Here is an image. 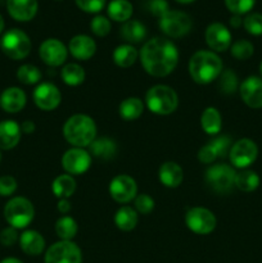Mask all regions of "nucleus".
Here are the masks:
<instances>
[{"mask_svg": "<svg viewBox=\"0 0 262 263\" xmlns=\"http://www.w3.org/2000/svg\"><path fill=\"white\" fill-rule=\"evenodd\" d=\"M140 62L144 71L153 77H166L179 63V50L171 40L153 37L141 48Z\"/></svg>", "mask_w": 262, "mask_h": 263, "instance_id": "1", "label": "nucleus"}, {"mask_svg": "<svg viewBox=\"0 0 262 263\" xmlns=\"http://www.w3.org/2000/svg\"><path fill=\"white\" fill-rule=\"evenodd\" d=\"M188 69L193 81L199 85H208L218 79L223 71V64L215 51L198 50L190 58Z\"/></svg>", "mask_w": 262, "mask_h": 263, "instance_id": "2", "label": "nucleus"}, {"mask_svg": "<svg viewBox=\"0 0 262 263\" xmlns=\"http://www.w3.org/2000/svg\"><path fill=\"white\" fill-rule=\"evenodd\" d=\"M63 136L73 148H86L97 139V125L90 116L73 115L64 122Z\"/></svg>", "mask_w": 262, "mask_h": 263, "instance_id": "3", "label": "nucleus"}, {"mask_svg": "<svg viewBox=\"0 0 262 263\" xmlns=\"http://www.w3.org/2000/svg\"><path fill=\"white\" fill-rule=\"evenodd\" d=\"M148 109L157 116L172 115L179 107V97L172 87L167 85L152 86L145 94Z\"/></svg>", "mask_w": 262, "mask_h": 263, "instance_id": "4", "label": "nucleus"}, {"mask_svg": "<svg viewBox=\"0 0 262 263\" xmlns=\"http://www.w3.org/2000/svg\"><path fill=\"white\" fill-rule=\"evenodd\" d=\"M5 221L12 228L25 229L32 222L35 217V208L31 200L23 197H14L4 207Z\"/></svg>", "mask_w": 262, "mask_h": 263, "instance_id": "5", "label": "nucleus"}, {"mask_svg": "<svg viewBox=\"0 0 262 263\" xmlns=\"http://www.w3.org/2000/svg\"><path fill=\"white\" fill-rule=\"evenodd\" d=\"M2 50L13 61L25 59L31 51V40L26 32L20 28H12L3 35L0 41Z\"/></svg>", "mask_w": 262, "mask_h": 263, "instance_id": "6", "label": "nucleus"}, {"mask_svg": "<svg viewBox=\"0 0 262 263\" xmlns=\"http://www.w3.org/2000/svg\"><path fill=\"white\" fill-rule=\"evenodd\" d=\"M192 18L181 10H169L159 18V28L166 36L179 39L188 35L192 30Z\"/></svg>", "mask_w": 262, "mask_h": 263, "instance_id": "7", "label": "nucleus"}, {"mask_svg": "<svg viewBox=\"0 0 262 263\" xmlns=\"http://www.w3.org/2000/svg\"><path fill=\"white\" fill-rule=\"evenodd\" d=\"M44 263H82V252L72 240H59L46 249Z\"/></svg>", "mask_w": 262, "mask_h": 263, "instance_id": "8", "label": "nucleus"}, {"mask_svg": "<svg viewBox=\"0 0 262 263\" xmlns=\"http://www.w3.org/2000/svg\"><path fill=\"white\" fill-rule=\"evenodd\" d=\"M235 176L236 172L233 167L225 163H217L207 170L205 181L216 193L226 194L235 186Z\"/></svg>", "mask_w": 262, "mask_h": 263, "instance_id": "9", "label": "nucleus"}, {"mask_svg": "<svg viewBox=\"0 0 262 263\" xmlns=\"http://www.w3.org/2000/svg\"><path fill=\"white\" fill-rule=\"evenodd\" d=\"M185 223L188 229L197 235H208L217 225L213 212L203 207H193L185 215Z\"/></svg>", "mask_w": 262, "mask_h": 263, "instance_id": "10", "label": "nucleus"}, {"mask_svg": "<svg viewBox=\"0 0 262 263\" xmlns=\"http://www.w3.org/2000/svg\"><path fill=\"white\" fill-rule=\"evenodd\" d=\"M258 156V148L251 139H240L230 148L229 158L236 168H247L251 166Z\"/></svg>", "mask_w": 262, "mask_h": 263, "instance_id": "11", "label": "nucleus"}, {"mask_svg": "<svg viewBox=\"0 0 262 263\" xmlns=\"http://www.w3.org/2000/svg\"><path fill=\"white\" fill-rule=\"evenodd\" d=\"M91 166V156L84 148H71L62 157V167L71 176L82 175Z\"/></svg>", "mask_w": 262, "mask_h": 263, "instance_id": "12", "label": "nucleus"}, {"mask_svg": "<svg viewBox=\"0 0 262 263\" xmlns=\"http://www.w3.org/2000/svg\"><path fill=\"white\" fill-rule=\"evenodd\" d=\"M109 194L117 203L126 204L135 199L138 194V184L128 175H117L109 182Z\"/></svg>", "mask_w": 262, "mask_h": 263, "instance_id": "13", "label": "nucleus"}, {"mask_svg": "<svg viewBox=\"0 0 262 263\" xmlns=\"http://www.w3.org/2000/svg\"><path fill=\"white\" fill-rule=\"evenodd\" d=\"M39 55L46 66L59 67L67 61L68 49L58 39H46L41 43Z\"/></svg>", "mask_w": 262, "mask_h": 263, "instance_id": "14", "label": "nucleus"}, {"mask_svg": "<svg viewBox=\"0 0 262 263\" xmlns=\"http://www.w3.org/2000/svg\"><path fill=\"white\" fill-rule=\"evenodd\" d=\"M33 103L41 110H54L62 102V94L51 82H41L33 90Z\"/></svg>", "mask_w": 262, "mask_h": 263, "instance_id": "15", "label": "nucleus"}, {"mask_svg": "<svg viewBox=\"0 0 262 263\" xmlns=\"http://www.w3.org/2000/svg\"><path fill=\"white\" fill-rule=\"evenodd\" d=\"M205 43L215 53L228 50L231 46V33L225 25L220 22L211 23L205 30Z\"/></svg>", "mask_w": 262, "mask_h": 263, "instance_id": "16", "label": "nucleus"}, {"mask_svg": "<svg viewBox=\"0 0 262 263\" xmlns=\"http://www.w3.org/2000/svg\"><path fill=\"white\" fill-rule=\"evenodd\" d=\"M239 94L244 104L249 108H262V79L251 76L239 85Z\"/></svg>", "mask_w": 262, "mask_h": 263, "instance_id": "17", "label": "nucleus"}, {"mask_svg": "<svg viewBox=\"0 0 262 263\" xmlns=\"http://www.w3.org/2000/svg\"><path fill=\"white\" fill-rule=\"evenodd\" d=\"M7 9L15 21L27 22L36 15L39 4L38 0H8Z\"/></svg>", "mask_w": 262, "mask_h": 263, "instance_id": "18", "label": "nucleus"}, {"mask_svg": "<svg viewBox=\"0 0 262 263\" xmlns=\"http://www.w3.org/2000/svg\"><path fill=\"white\" fill-rule=\"evenodd\" d=\"M68 50L73 58L79 61H87L94 57L97 51V44L90 36L76 35L69 40Z\"/></svg>", "mask_w": 262, "mask_h": 263, "instance_id": "19", "label": "nucleus"}, {"mask_svg": "<svg viewBox=\"0 0 262 263\" xmlns=\"http://www.w3.org/2000/svg\"><path fill=\"white\" fill-rule=\"evenodd\" d=\"M25 91L20 87H8L0 95V107L7 113H18L25 108L26 105Z\"/></svg>", "mask_w": 262, "mask_h": 263, "instance_id": "20", "label": "nucleus"}, {"mask_svg": "<svg viewBox=\"0 0 262 263\" xmlns=\"http://www.w3.org/2000/svg\"><path fill=\"white\" fill-rule=\"evenodd\" d=\"M22 136L21 125L13 120H5L0 122V149L9 151L18 145Z\"/></svg>", "mask_w": 262, "mask_h": 263, "instance_id": "21", "label": "nucleus"}, {"mask_svg": "<svg viewBox=\"0 0 262 263\" xmlns=\"http://www.w3.org/2000/svg\"><path fill=\"white\" fill-rule=\"evenodd\" d=\"M18 243L23 253L31 257L40 256L45 251V239L39 231L35 230H26L21 234Z\"/></svg>", "mask_w": 262, "mask_h": 263, "instance_id": "22", "label": "nucleus"}, {"mask_svg": "<svg viewBox=\"0 0 262 263\" xmlns=\"http://www.w3.org/2000/svg\"><path fill=\"white\" fill-rule=\"evenodd\" d=\"M158 177L162 185L170 189H175L181 185L184 180V171L176 162L169 161L162 163V166L159 167Z\"/></svg>", "mask_w": 262, "mask_h": 263, "instance_id": "23", "label": "nucleus"}, {"mask_svg": "<svg viewBox=\"0 0 262 263\" xmlns=\"http://www.w3.org/2000/svg\"><path fill=\"white\" fill-rule=\"evenodd\" d=\"M90 156H94L100 159H112L117 153V144L113 139L109 138H97L91 144L89 145Z\"/></svg>", "mask_w": 262, "mask_h": 263, "instance_id": "24", "label": "nucleus"}, {"mask_svg": "<svg viewBox=\"0 0 262 263\" xmlns=\"http://www.w3.org/2000/svg\"><path fill=\"white\" fill-rule=\"evenodd\" d=\"M200 126L208 135H217L222 128V117L217 108L208 107L200 116Z\"/></svg>", "mask_w": 262, "mask_h": 263, "instance_id": "25", "label": "nucleus"}, {"mask_svg": "<svg viewBox=\"0 0 262 263\" xmlns=\"http://www.w3.org/2000/svg\"><path fill=\"white\" fill-rule=\"evenodd\" d=\"M121 36L123 40H126L130 44H138L145 39L146 36V27L141 22L136 20H128L121 27L120 31Z\"/></svg>", "mask_w": 262, "mask_h": 263, "instance_id": "26", "label": "nucleus"}, {"mask_svg": "<svg viewBox=\"0 0 262 263\" xmlns=\"http://www.w3.org/2000/svg\"><path fill=\"white\" fill-rule=\"evenodd\" d=\"M113 62L117 64L121 68H128V67L134 66L135 62L138 61L139 53L136 50L135 46L131 44H122L118 45L113 51Z\"/></svg>", "mask_w": 262, "mask_h": 263, "instance_id": "27", "label": "nucleus"}, {"mask_svg": "<svg viewBox=\"0 0 262 263\" xmlns=\"http://www.w3.org/2000/svg\"><path fill=\"white\" fill-rule=\"evenodd\" d=\"M51 190L58 199H68L76 192V181L68 174L59 175L58 177L54 179L53 184H51Z\"/></svg>", "mask_w": 262, "mask_h": 263, "instance_id": "28", "label": "nucleus"}, {"mask_svg": "<svg viewBox=\"0 0 262 263\" xmlns=\"http://www.w3.org/2000/svg\"><path fill=\"white\" fill-rule=\"evenodd\" d=\"M108 15L116 22H127L134 12L133 4L128 0H112L107 8Z\"/></svg>", "mask_w": 262, "mask_h": 263, "instance_id": "29", "label": "nucleus"}, {"mask_svg": "<svg viewBox=\"0 0 262 263\" xmlns=\"http://www.w3.org/2000/svg\"><path fill=\"white\" fill-rule=\"evenodd\" d=\"M139 221L138 212L128 205L118 208L115 215V223L121 231H131L136 228Z\"/></svg>", "mask_w": 262, "mask_h": 263, "instance_id": "30", "label": "nucleus"}, {"mask_svg": "<svg viewBox=\"0 0 262 263\" xmlns=\"http://www.w3.org/2000/svg\"><path fill=\"white\" fill-rule=\"evenodd\" d=\"M118 112H120V116L125 121H135L143 115L144 103L139 98H127V99L121 102Z\"/></svg>", "mask_w": 262, "mask_h": 263, "instance_id": "31", "label": "nucleus"}, {"mask_svg": "<svg viewBox=\"0 0 262 263\" xmlns=\"http://www.w3.org/2000/svg\"><path fill=\"white\" fill-rule=\"evenodd\" d=\"M85 71L80 64L68 63L62 68L61 77L68 86H79L85 81Z\"/></svg>", "mask_w": 262, "mask_h": 263, "instance_id": "32", "label": "nucleus"}, {"mask_svg": "<svg viewBox=\"0 0 262 263\" xmlns=\"http://www.w3.org/2000/svg\"><path fill=\"white\" fill-rule=\"evenodd\" d=\"M79 226L71 216H63L55 222V234L61 240H72L77 235Z\"/></svg>", "mask_w": 262, "mask_h": 263, "instance_id": "33", "label": "nucleus"}, {"mask_svg": "<svg viewBox=\"0 0 262 263\" xmlns=\"http://www.w3.org/2000/svg\"><path fill=\"white\" fill-rule=\"evenodd\" d=\"M235 186L244 193L254 192L259 186V176L251 170L238 172L235 176Z\"/></svg>", "mask_w": 262, "mask_h": 263, "instance_id": "34", "label": "nucleus"}, {"mask_svg": "<svg viewBox=\"0 0 262 263\" xmlns=\"http://www.w3.org/2000/svg\"><path fill=\"white\" fill-rule=\"evenodd\" d=\"M218 89L222 94L231 95L239 89V80L233 69H225L218 76Z\"/></svg>", "mask_w": 262, "mask_h": 263, "instance_id": "35", "label": "nucleus"}, {"mask_svg": "<svg viewBox=\"0 0 262 263\" xmlns=\"http://www.w3.org/2000/svg\"><path fill=\"white\" fill-rule=\"evenodd\" d=\"M17 79L25 85H36L41 80V71L33 64H23L18 68Z\"/></svg>", "mask_w": 262, "mask_h": 263, "instance_id": "36", "label": "nucleus"}, {"mask_svg": "<svg viewBox=\"0 0 262 263\" xmlns=\"http://www.w3.org/2000/svg\"><path fill=\"white\" fill-rule=\"evenodd\" d=\"M231 55L239 61H247L254 53L253 44L248 40H238L230 46Z\"/></svg>", "mask_w": 262, "mask_h": 263, "instance_id": "37", "label": "nucleus"}, {"mask_svg": "<svg viewBox=\"0 0 262 263\" xmlns=\"http://www.w3.org/2000/svg\"><path fill=\"white\" fill-rule=\"evenodd\" d=\"M208 145L211 146V149L215 153L216 158H225L229 154L231 148V139L226 135L216 136L215 139H212L211 141H208Z\"/></svg>", "mask_w": 262, "mask_h": 263, "instance_id": "38", "label": "nucleus"}, {"mask_svg": "<svg viewBox=\"0 0 262 263\" xmlns=\"http://www.w3.org/2000/svg\"><path fill=\"white\" fill-rule=\"evenodd\" d=\"M244 28L248 33L253 36L262 35V14L261 13H251L243 21Z\"/></svg>", "mask_w": 262, "mask_h": 263, "instance_id": "39", "label": "nucleus"}, {"mask_svg": "<svg viewBox=\"0 0 262 263\" xmlns=\"http://www.w3.org/2000/svg\"><path fill=\"white\" fill-rule=\"evenodd\" d=\"M110 22L107 17L104 15H95L90 22V28H91L92 33H95L99 37H104L110 32Z\"/></svg>", "mask_w": 262, "mask_h": 263, "instance_id": "40", "label": "nucleus"}, {"mask_svg": "<svg viewBox=\"0 0 262 263\" xmlns=\"http://www.w3.org/2000/svg\"><path fill=\"white\" fill-rule=\"evenodd\" d=\"M256 0H225L226 8L233 14H246L253 8Z\"/></svg>", "mask_w": 262, "mask_h": 263, "instance_id": "41", "label": "nucleus"}, {"mask_svg": "<svg viewBox=\"0 0 262 263\" xmlns=\"http://www.w3.org/2000/svg\"><path fill=\"white\" fill-rule=\"evenodd\" d=\"M154 210V199L148 194H139L135 197V211L141 215H149Z\"/></svg>", "mask_w": 262, "mask_h": 263, "instance_id": "42", "label": "nucleus"}, {"mask_svg": "<svg viewBox=\"0 0 262 263\" xmlns=\"http://www.w3.org/2000/svg\"><path fill=\"white\" fill-rule=\"evenodd\" d=\"M17 180L13 176H2L0 177V197H10L17 190Z\"/></svg>", "mask_w": 262, "mask_h": 263, "instance_id": "43", "label": "nucleus"}, {"mask_svg": "<svg viewBox=\"0 0 262 263\" xmlns=\"http://www.w3.org/2000/svg\"><path fill=\"white\" fill-rule=\"evenodd\" d=\"M76 5L86 13H99L104 8L105 0H74Z\"/></svg>", "mask_w": 262, "mask_h": 263, "instance_id": "44", "label": "nucleus"}, {"mask_svg": "<svg viewBox=\"0 0 262 263\" xmlns=\"http://www.w3.org/2000/svg\"><path fill=\"white\" fill-rule=\"evenodd\" d=\"M18 240H20V236H18L17 229L12 228V226L4 229V230L0 233V243L4 247L14 246Z\"/></svg>", "mask_w": 262, "mask_h": 263, "instance_id": "45", "label": "nucleus"}, {"mask_svg": "<svg viewBox=\"0 0 262 263\" xmlns=\"http://www.w3.org/2000/svg\"><path fill=\"white\" fill-rule=\"evenodd\" d=\"M149 9L156 17L161 18L162 15L169 12V3L166 0H152L149 3Z\"/></svg>", "mask_w": 262, "mask_h": 263, "instance_id": "46", "label": "nucleus"}, {"mask_svg": "<svg viewBox=\"0 0 262 263\" xmlns=\"http://www.w3.org/2000/svg\"><path fill=\"white\" fill-rule=\"evenodd\" d=\"M198 159H199L200 163H212L213 161H216V156L215 153H213V151L211 149V146L208 145V144H205V145H203L202 148L199 149V152H198Z\"/></svg>", "mask_w": 262, "mask_h": 263, "instance_id": "47", "label": "nucleus"}, {"mask_svg": "<svg viewBox=\"0 0 262 263\" xmlns=\"http://www.w3.org/2000/svg\"><path fill=\"white\" fill-rule=\"evenodd\" d=\"M57 208H58V211L61 213H63V215H67V213L71 211L72 207H71V203H69L68 199H59Z\"/></svg>", "mask_w": 262, "mask_h": 263, "instance_id": "48", "label": "nucleus"}, {"mask_svg": "<svg viewBox=\"0 0 262 263\" xmlns=\"http://www.w3.org/2000/svg\"><path fill=\"white\" fill-rule=\"evenodd\" d=\"M35 123L32 121H25V122L21 125V130L23 134H32L35 131Z\"/></svg>", "mask_w": 262, "mask_h": 263, "instance_id": "49", "label": "nucleus"}, {"mask_svg": "<svg viewBox=\"0 0 262 263\" xmlns=\"http://www.w3.org/2000/svg\"><path fill=\"white\" fill-rule=\"evenodd\" d=\"M241 23H243V21H241L240 15H238V14H234L233 17L230 18V25L233 26L234 28H238V27H240V25H241Z\"/></svg>", "mask_w": 262, "mask_h": 263, "instance_id": "50", "label": "nucleus"}, {"mask_svg": "<svg viewBox=\"0 0 262 263\" xmlns=\"http://www.w3.org/2000/svg\"><path fill=\"white\" fill-rule=\"evenodd\" d=\"M0 263H23L21 259L14 258V257H8V258H4L0 261Z\"/></svg>", "mask_w": 262, "mask_h": 263, "instance_id": "51", "label": "nucleus"}, {"mask_svg": "<svg viewBox=\"0 0 262 263\" xmlns=\"http://www.w3.org/2000/svg\"><path fill=\"white\" fill-rule=\"evenodd\" d=\"M3 30H4V18L0 14V33L3 32Z\"/></svg>", "mask_w": 262, "mask_h": 263, "instance_id": "52", "label": "nucleus"}, {"mask_svg": "<svg viewBox=\"0 0 262 263\" xmlns=\"http://www.w3.org/2000/svg\"><path fill=\"white\" fill-rule=\"evenodd\" d=\"M175 2L180 3V4H190V3L195 2V0H175Z\"/></svg>", "mask_w": 262, "mask_h": 263, "instance_id": "53", "label": "nucleus"}, {"mask_svg": "<svg viewBox=\"0 0 262 263\" xmlns=\"http://www.w3.org/2000/svg\"><path fill=\"white\" fill-rule=\"evenodd\" d=\"M259 73L262 74V62H261V64H259Z\"/></svg>", "mask_w": 262, "mask_h": 263, "instance_id": "54", "label": "nucleus"}, {"mask_svg": "<svg viewBox=\"0 0 262 263\" xmlns=\"http://www.w3.org/2000/svg\"><path fill=\"white\" fill-rule=\"evenodd\" d=\"M2 158H3V154H2V149H0V162H2Z\"/></svg>", "mask_w": 262, "mask_h": 263, "instance_id": "55", "label": "nucleus"}]
</instances>
